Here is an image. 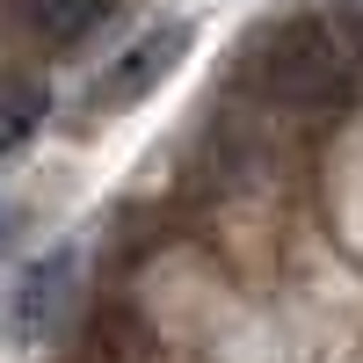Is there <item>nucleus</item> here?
I'll return each mask as SVG.
<instances>
[{"mask_svg":"<svg viewBox=\"0 0 363 363\" xmlns=\"http://www.w3.org/2000/svg\"><path fill=\"white\" fill-rule=\"evenodd\" d=\"M73 277H80V255L73 247H51V255H37L15 277V291H8V335L22 349H37V342L58 335V320L73 313Z\"/></svg>","mask_w":363,"mask_h":363,"instance_id":"f03ea898","label":"nucleus"},{"mask_svg":"<svg viewBox=\"0 0 363 363\" xmlns=\"http://www.w3.org/2000/svg\"><path fill=\"white\" fill-rule=\"evenodd\" d=\"M182 51H189V29H182V22L145 29L138 44H124V51L102 66V80L87 87V109H131V102H145V95L182 66Z\"/></svg>","mask_w":363,"mask_h":363,"instance_id":"7ed1b4c3","label":"nucleus"},{"mask_svg":"<svg viewBox=\"0 0 363 363\" xmlns=\"http://www.w3.org/2000/svg\"><path fill=\"white\" fill-rule=\"evenodd\" d=\"M327 29H335V44L349 51V66H363V0H342V8L327 15Z\"/></svg>","mask_w":363,"mask_h":363,"instance_id":"0eeeda50","label":"nucleus"},{"mask_svg":"<svg viewBox=\"0 0 363 363\" xmlns=\"http://www.w3.org/2000/svg\"><path fill=\"white\" fill-rule=\"evenodd\" d=\"M80 356H87V363H153V356H160V335H153V320H145L138 306L109 298V306L87 313V327H80Z\"/></svg>","mask_w":363,"mask_h":363,"instance_id":"20e7f679","label":"nucleus"},{"mask_svg":"<svg viewBox=\"0 0 363 363\" xmlns=\"http://www.w3.org/2000/svg\"><path fill=\"white\" fill-rule=\"evenodd\" d=\"M247 66H255V87L284 109H342L349 87H356V66L349 51L335 44L327 15H284L269 22L262 37L247 44Z\"/></svg>","mask_w":363,"mask_h":363,"instance_id":"f257e3e1","label":"nucleus"},{"mask_svg":"<svg viewBox=\"0 0 363 363\" xmlns=\"http://www.w3.org/2000/svg\"><path fill=\"white\" fill-rule=\"evenodd\" d=\"M0 240H8V211H0Z\"/></svg>","mask_w":363,"mask_h":363,"instance_id":"6e6552de","label":"nucleus"},{"mask_svg":"<svg viewBox=\"0 0 363 363\" xmlns=\"http://www.w3.org/2000/svg\"><path fill=\"white\" fill-rule=\"evenodd\" d=\"M8 8H15V29H22V37L66 51V44H80L87 29L116 8V0H8Z\"/></svg>","mask_w":363,"mask_h":363,"instance_id":"39448f33","label":"nucleus"},{"mask_svg":"<svg viewBox=\"0 0 363 363\" xmlns=\"http://www.w3.org/2000/svg\"><path fill=\"white\" fill-rule=\"evenodd\" d=\"M44 109H51V87H44V80H15L8 95H0V160H8L15 145H29V138H37Z\"/></svg>","mask_w":363,"mask_h":363,"instance_id":"423d86ee","label":"nucleus"}]
</instances>
